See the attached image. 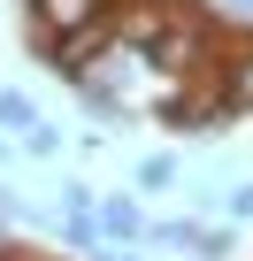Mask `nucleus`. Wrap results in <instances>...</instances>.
Returning <instances> with one entry per match:
<instances>
[{
	"label": "nucleus",
	"mask_w": 253,
	"mask_h": 261,
	"mask_svg": "<svg viewBox=\"0 0 253 261\" xmlns=\"http://www.w3.org/2000/svg\"><path fill=\"white\" fill-rule=\"evenodd\" d=\"M107 46H115V31H107V16H92V23H77V31H62V39H46L39 54H46V62H54V69L69 77V85H77V77H92V62H100Z\"/></svg>",
	"instance_id": "nucleus-1"
},
{
	"label": "nucleus",
	"mask_w": 253,
	"mask_h": 261,
	"mask_svg": "<svg viewBox=\"0 0 253 261\" xmlns=\"http://www.w3.org/2000/svg\"><path fill=\"white\" fill-rule=\"evenodd\" d=\"M200 54H207V31H200V23H184V16H169V31L146 46V62H154V69H169V77H192V62H200Z\"/></svg>",
	"instance_id": "nucleus-2"
},
{
	"label": "nucleus",
	"mask_w": 253,
	"mask_h": 261,
	"mask_svg": "<svg viewBox=\"0 0 253 261\" xmlns=\"http://www.w3.org/2000/svg\"><path fill=\"white\" fill-rule=\"evenodd\" d=\"M169 0H115V16H107V31L123 39V46H154L161 31H169Z\"/></svg>",
	"instance_id": "nucleus-3"
},
{
	"label": "nucleus",
	"mask_w": 253,
	"mask_h": 261,
	"mask_svg": "<svg viewBox=\"0 0 253 261\" xmlns=\"http://www.w3.org/2000/svg\"><path fill=\"white\" fill-rule=\"evenodd\" d=\"M92 230H100L107 246H138V238H146V215H138L131 192H107V200H92Z\"/></svg>",
	"instance_id": "nucleus-4"
},
{
	"label": "nucleus",
	"mask_w": 253,
	"mask_h": 261,
	"mask_svg": "<svg viewBox=\"0 0 253 261\" xmlns=\"http://www.w3.org/2000/svg\"><path fill=\"white\" fill-rule=\"evenodd\" d=\"M31 8H39V46H46V39H62V31L107 16V0H31Z\"/></svg>",
	"instance_id": "nucleus-5"
},
{
	"label": "nucleus",
	"mask_w": 253,
	"mask_h": 261,
	"mask_svg": "<svg viewBox=\"0 0 253 261\" xmlns=\"http://www.w3.org/2000/svg\"><path fill=\"white\" fill-rule=\"evenodd\" d=\"M177 185V154H146L138 162V192H169Z\"/></svg>",
	"instance_id": "nucleus-6"
},
{
	"label": "nucleus",
	"mask_w": 253,
	"mask_h": 261,
	"mask_svg": "<svg viewBox=\"0 0 253 261\" xmlns=\"http://www.w3.org/2000/svg\"><path fill=\"white\" fill-rule=\"evenodd\" d=\"M222 108H253V54H245V62L222 77Z\"/></svg>",
	"instance_id": "nucleus-7"
},
{
	"label": "nucleus",
	"mask_w": 253,
	"mask_h": 261,
	"mask_svg": "<svg viewBox=\"0 0 253 261\" xmlns=\"http://www.w3.org/2000/svg\"><path fill=\"white\" fill-rule=\"evenodd\" d=\"M31 123H39V108L23 92H0V130H31Z\"/></svg>",
	"instance_id": "nucleus-8"
},
{
	"label": "nucleus",
	"mask_w": 253,
	"mask_h": 261,
	"mask_svg": "<svg viewBox=\"0 0 253 261\" xmlns=\"http://www.w3.org/2000/svg\"><path fill=\"white\" fill-rule=\"evenodd\" d=\"M23 154H39V162H46V154H62V130H54L46 115H39L31 130H23Z\"/></svg>",
	"instance_id": "nucleus-9"
},
{
	"label": "nucleus",
	"mask_w": 253,
	"mask_h": 261,
	"mask_svg": "<svg viewBox=\"0 0 253 261\" xmlns=\"http://www.w3.org/2000/svg\"><path fill=\"white\" fill-rule=\"evenodd\" d=\"M192 253H200V261H230V238H222V230H207V223H200V230H192Z\"/></svg>",
	"instance_id": "nucleus-10"
},
{
	"label": "nucleus",
	"mask_w": 253,
	"mask_h": 261,
	"mask_svg": "<svg viewBox=\"0 0 253 261\" xmlns=\"http://www.w3.org/2000/svg\"><path fill=\"white\" fill-rule=\"evenodd\" d=\"M92 261H138V246H107V238H100V246H92Z\"/></svg>",
	"instance_id": "nucleus-11"
},
{
	"label": "nucleus",
	"mask_w": 253,
	"mask_h": 261,
	"mask_svg": "<svg viewBox=\"0 0 253 261\" xmlns=\"http://www.w3.org/2000/svg\"><path fill=\"white\" fill-rule=\"evenodd\" d=\"M230 215H253V185H238V192H230Z\"/></svg>",
	"instance_id": "nucleus-12"
},
{
	"label": "nucleus",
	"mask_w": 253,
	"mask_h": 261,
	"mask_svg": "<svg viewBox=\"0 0 253 261\" xmlns=\"http://www.w3.org/2000/svg\"><path fill=\"white\" fill-rule=\"evenodd\" d=\"M222 16H238V23H253V0H222Z\"/></svg>",
	"instance_id": "nucleus-13"
},
{
	"label": "nucleus",
	"mask_w": 253,
	"mask_h": 261,
	"mask_svg": "<svg viewBox=\"0 0 253 261\" xmlns=\"http://www.w3.org/2000/svg\"><path fill=\"white\" fill-rule=\"evenodd\" d=\"M8 162H16V154H8V146H0V169H8Z\"/></svg>",
	"instance_id": "nucleus-14"
},
{
	"label": "nucleus",
	"mask_w": 253,
	"mask_h": 261,
	"mask_svg": "<svg viewBox=\"0 0 253 261\" xmlns=\"http://www.w3.org/2000/svg\"><path fill=\"white\" fill-rule=\"evenodd\" d=\"M16 261H39V253H16ZM46 261H54V253H46Z\"/></svg>",
	"instance_id": "nucleus-15"
}]
</instances>
